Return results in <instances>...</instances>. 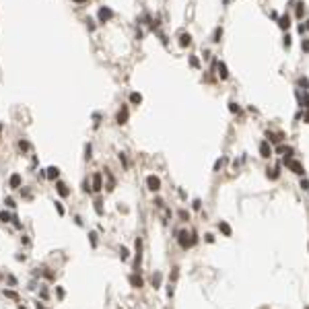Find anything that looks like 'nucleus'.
<instances>
[{"instance_id": "obj_35", "label": "nucleus", "mask_w": 309, "mask_h": 309, "mask_svg": "<svg viewBox=\"0 0 309 309\" xmlns=\"http://www.w3.org/2000/svg\"><path fill=\"white\" fill-rule=\"evenodd\" d=\"M307 309H309V307H307Z\"/></svg>"}, {"instance_id": "obj_2", "label": "nucleus", "mask_w": 309, "mask_h": 309, "mask_svg": "<svg viewBox=\"0 0 309 309\" xmlns=\"http://www.w3.org/2000/svg\"><path fill=\"white\" fill-rule=\"evenodd\" d=\"M146 185H149V190H153V192H159L161 190V179L157 177V175H149V177H146Z\"/></svg>"}, {"instance_id": "obj_21", "label": "nucleus", "mask_w": 309, "mask_h": 309, "mask_svg": "<svg viewBox=\"0 0 309 309\" xmlns=\"http://www.w3.org/2000/svg\"><path fill=\"white\" fill-rule=\"evenodd\" d=\"M95 210H97V214H103V208H101V202L99 200L95 202Z\"/></svg>"}, {"instance_id": "obj_15", "label": "nucleus", "mask_w": 309, "mask_h": 309, "mask_svg": "<svg viewBox=\"0 0 309 309\" xmlns=\"http://www.w3.org/2000/svg\"><path fill=\"white\" fill-rule=\"evenodd\" d=\"M130 103H134V105L142 103V95L140 93H130Z\"/></svg>"}, {"instance_id": "obj_33", "label": "nucleus", "mask_w": 309, "mask_h": 309, "mask_svg": "<svg viewBox=\"0 0 309 309\" xmlns=\"http://www.w3.org/2000/svg\"><path fill=\"white\" fill-rule=\"evenodd\" d=\"M76 2H85V0H76Z\"/></svg>"}, {"instance_id": "obj_3", "label": "nucleus", "mask_w": 309, "mask_h": 309, "mask_svg": "<svg viewBox=\"0 0 309 309\" xmlns=\"http://www.w3.org/2000/svg\"><path fill=\"white\" fill-rule=\"evenodd\" d=\"M285 163H286V165H288V167H291V169H293V171H295V173H297V175H303V173H305V169H303V165H301L299 161H291V159H285Z\"/></svg>"}, {"instance_id": "obj_24", "label": "nucleus", "mask_w": 309, "mask_h": 309, "mask_svg": "<svg viewBox=\"0 0 309 309\" xmlns=\"http://www.w3.org/2000/svg\"><path fill=\"white\" fill-rule=\"evenodd\" d=\"M0 220H4V223H8V220H11V217H8L6 212H0Z\"/></svg>"}, {"instance_id": "obj_27", "label": "nucleus", "mask_w": 309, "mask_h": 309, "mask_svg": "<svg viewBox=\"0 0 309 309\" xmlns=\"http://www.w3.org/2000/svg\"><path fill=\"white\" fill-rule=\"evenodd\" d=\"M56 208H58V212H60V214H64V208H62V204H60V202H56Z\"/></svg>"}, {"instance_id": "obj_32", "label": "nucleus", "mask_w": 309, "mask_h": 309, "mask_svg": "<svg viewBox=\"0 0 309 309\" xmlns=\"http://www.w3.org/2000/svg\"><path fill=\"white\" fill-rule=\"evenodd\" d=\"M305 103H307V107H309V97H307V99H305Z\"/></svg>"}, {"instance_id": "obj_6", "label": "nucleus", "mask_w": 309, "mask_h": 309, "mask_svg": "<svg viewBox=\"0 0 309 309\" xmlns=\"http://www.w3.org/2000/svg\"><path fill=\"white\" fill-rule=\"evenodd\" d=\"M21 182H23V179H21V175H19V173H12L11 179H8V185H11L12 190H17V188H21Z\"/></svg>"}, {"instance_id": "obj_14", "label": "nucleus", "mask_w": 309, "mask_h": 309, "mask_svg": "<svg viewBox=\"0 0 309 309\" xmlns=\"http://www.w3.org/2000/svg\"><path fill=\"white\" fill-rule=\"evenodd\" d=\"M278 25H280V29H288L291 27V19L288 17H280L278 19Z\"/></svg>"}, {"instance_id": "obj_17", "label": "nucleus", "mask_w": 309, "mask_h": 309, "mask_svg": "<svg viewBox=\"0 0 309 309\" xmlns=\"http://www.w3.org/2000/svg\"><path fill=\"white\" fill-rule=\"evenodd\" d=\"M4 295H6V297H11V299H19V295H17L14 291H6V288H4Z\"/></svg>"}, {"instance_id": "obj_20", "label": "nucleus", "mask_w": 309, "mask_h": 309, "mask_svg": "<svg viewBox=\"0 0 309 309\" xmlns=\"http://www.w3.org/2000/svg\"><path fill=\"white\" fill-rule=\"evenodd\" d=\"M229 109H231V111H233V114H235V111L239 114V105H237V103H233V101L229 103Z\"/></svg>"}, {"instance_id": "obj_22", "label": "nucleus", "mask_w": 309, "mask_h": 309, "mask_svg": "<svg viewBox=\"0 0 309 309\" xmlns=\"http://www.w3.org/2000/svg\"><path fill=\"white\" fill-rule=\"evenodd\" d=\"M120 256H122V260H128V249H126V247L120 249Z\"/></svg>"}, {"instance_id": "obj_25", "label": "nucleus", "mask_w": 309, "mask_h": 309, "mask_svg": "<svg viewBox=\"0 0 309 309\" xmlns=\"http://www.w3.org/2000/svg\"><path fill=\"white\" fill-rule=\"evenodd\" d=\"M4 204H6V206H11V208H12V206H17V204H14V200H12V198H6V202H4Z\"/></svg>"}, {"instance_id": "obj_23", "label": "nucleus", "mask_w": 309, "mask_h": 309, "mask_svg": "<svg viewBox=\"0 0 309 309\" xmlns=\"http://www.w3.org/2000/svg\"><path fill=\"white\" fill-rule=\"evenodd\" d=\"M190 64H192L194 68H198V66H200V62H198V58H190Z\"/></svg>"}, {"instance_id": "obj_9", "label": "nucleus", "mask_w": 309, "mask_h": 309, "mask_svg": "<svg viewBox=\"0 0 309 309\" xmlns=\"http://www.w3.org/2000/svg\"><path fill=\"white\" fill-rule=\"evenodd\" d=\"M56 188H58V194L62 196V198H66V196L70 194V190H68V185H66V183L58 182V183H56Z\"/></svg>"}, {"instance_id": "obj_34", "label": "nucleus", "mask_w": 309, "mask_h": 309, "mask_svg": "<svg viewBox=\"0 0 309 309\" xmlns=\"http://www.w3.org/2000/svg\"><path fill=\"white\" fill-rule=\"evenodd\" d=\"M19 309H25V307H19Z\"/></svg>"}, {"instance_id": "obj_13", "label": "nucleus", "mask_w": 309, "mask_h": 309, "mask_svg": "<svg viewBox=\"0 0 309 309\" xmlns=\"http://www.w3.org/2000/svg\"><path fill=\"white\" fill-rule=\"evenodd\" d=\"M46 175H47V179H56L58 175H60V169H58V167H50Z\"/></svg>"}, {"instance_id": "obj_8", "label": "nucleus", "mask_w": 309, "mask_h": 309, "mask_svg": "<svg viewBox=\"0 0 309 309\" xmlns=\"http://www.w3.org/2000/svg\"><path fill=\"white\" fill-rule=\"evenodd\" d=\"M217 70H218V76L225 80V79H229V72H227V66L223 64V62H217Z\"/></svg>"}, {"instance_id": "obj_12", "label": "nucleus", "mask_w": 309, "mask_h": 309, "mask_svg": "<svg viewBox=\"0 0 309 309\" xmlns=\"http://www.w3.org/2000/svg\"><path fill=\"white\" fill-rule=\"evenodd\" d=\"M130 285L134 286V288H140V286H142V278L136 276V274H132V276H130Z\"/></svg>"}, {"instance_id": "obj_16", "label": "nucleus", "mask_w": 309, "mask_h": 309, "mask_svg": "<svg viewBox=\"0 0 309 309\" xmlns=\"http://www.w3.org/2000/svg\"><path fill=\"white\" fill-rule=\"evenodd\" d=\"M218 229L223 231V233H225L227 237H229V235H231V227H229V225H227V223H220V225H218Z\"/></svg>"}, {"instance_id": "obj_7", "label": "nucleus", "mask_w": 309, "mask_h": 309, "mask_svg": "<svg viewBox=\"0 0 309 309\" xmlns=\"http://www.w3.org/2000/svg\"><path fill=\"white\" fill-rule=\"evenodd\" d=\"M101 188H103L101 185V173H95L93 175V188L91 190L93 192H101Z\"/></svg>"}, {"instance_id": "obj_31", "label": "nucleus", "mask_w": 309, "mask_h": 309, "mask_svg": "<svg viewBox=\"0 0 309 309\" xmlns=\"http://www.w3.org/2000/svg\"><path fill=\"white\" fill-rule=\"evenodd\" d=\"M305 122H307V124H309V114H307V115H305Z\"/></svg>"}, {"instance_id": "obj_5", "label": "nucleus", "mask_w": 309, "mask_h": 309, "mask_svg": "<svg viewBox=\"0 0 309 309\" xmlns=\"http://www.w3.org/2000/svg\"><path fill=\"white\" fill-rule=\"evenodd\" d=\"M115 122H117L120 126L128 122V105H122V109L117 111V117H115Z\"/></svg>"}, {"instance_id": "obj_18", "label": "nucleus", "mask_w": 309, "mask_h": 309, "mask_svg": "<svg viewBox=\"0 0 309 309\" xmlns=\"http://www.w3.org/2000/svg\"><path fill=\"white\" fill-rule=\"evenodd\" d=\"M19 149H21V150H29V142H27V140H21V142H19Z\"/></svg>"}, {"instance_id": "obj_29", "label": "nucleus", "mask_w": 309, "mask_h": 309, "mask_svg": "<svg viewBox=\"0 0 309 309\" xmlns=\"http://www.w3.org/2000/svg\"><path fill=\"white\" fill-rule=\"evenodd\" d=\"M301 188H303V190H309V182H303V183H301Z\"/></svg>"}, {"instance_id": "obj_4", "label": "nucleus", "mask_w": 309, "mask_h": 309, "mask_svg": "<svg viewBox=\"0 0 309 309\" xmlns=\"http://www.w3.org/2000/svg\"><path fill=\"white\" fill-rule=\"evenodd\" d=\"M188 237H190V235H188L185 231H182V233H179V245H182L183 249L192 247V245H194V241H196V239H188Z\"/></svg>"}, {"instance_id": "obj_19", "label": "nucleus", "mask_w": 309, "mask_h": 309, "mask_svg": "<svg viewBox=\"0 0 309 309\" xmlns=\"http://www.w3.org/2000/svg\"><path fill=\"white\" fill-rule=\"evenodd\" d=\"M220 35H223V29L218 27L217 31H214V39H212V41H220Z\"/></svg>"}, {"instance_id": "obj_1", "label": "nucleus", "mask_w": 309, "mask_h": 309, "mask_svg": "<svg viewBox=\"0 0 309 309\" xmlns=\"http://www.w3.org/2000/svg\"><path fill=\"white\" fill-rule=\"evenodd\" d=\"M111 17H114V11L109 6H101L99 8V23H107Z\"/></svg>"}, {"instance_id": "obj_30", "label": "nucleus", "mask_w": 309, "mask_h": 309, "mask_svg": "<svg viewBox=\"0 0 309 309\" xmlns=\"http://www.w3.org/2000/svg\"><path fill=\"white\" fill-rule=\"evenodd\" d=\"M35 307H37V309H46V307H43V305H39V303H37V305H35Z\"/></svg>"}, {"instance_id": "obj_28", "label": "nucleus", "mask_w": 309, "mask_h": 309, "mask_svg": "<svg viewBox=\"0 0 309 309\" xmlns=\"http://www.w3.org/2000/svg\"><path fill=\"white\" fill-rule=\"evenodd\" d=\"M303 50H305V52H309V41H307V39L303 41Z\"/></svg>"}, {"instance_id": "obj_11", "label": "nucleus", "mask_w": 309, "mask_h": 309, "mask_svg": "<svg viewBox=\"0 0 309 309\" xmlns=\"http://www.w3.org/2000/svg\"><path fill=\"white\" fill-rule=\"evenodd\" d=\"M190 43H192V35H190V33H182V35H179V46H182V47L190 46Z\"/></svg>"}, {"instance_id": "obj_26", "label": "nucleus", "mask_w": 309, "mask_h": 309, "mask_svg": "<svg viewBox=\"0 0 309 309\" xmlns=\"http://www.w3.org/2000/svg\"><path fill=\"white\" fill-rule=\"evenodd\" d=\"M159 280H161V276H159V274H157V276H155V278H153V285H155V288L159 286Z\"/></svg>"}, {"instance_id": "obj_10", "label": "nucleus", "mask_w": 309, "mask_h": 309, "mask_svg": "<svg viewBox=\"0 0 309 309\" xmlns=\"http://www.w3.org/2000/svg\"><path fill=\"white\" fill-rule=\"evenodd\" d=\"M260 153H262L264 159H268V157L272 155V149H270V144H268V142H262V144H260Z\"/></svg>"}]
</instances>
